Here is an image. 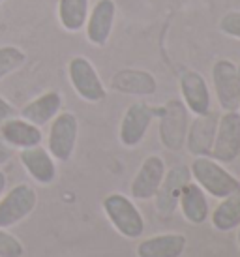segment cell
Wrapping results in <instances>:
<instances>
[{
    "label": "cell",
    "instance_id": "cell-1",
    "mask_svg": "<svg viewBox=\"0 0 240 257\" xmlns=\"http://www.w3.org/2000/svg\"><path fill=\"white\" fill-rule=\"evenodd\" d=\"M191 179L212 197L223 199L229 193L240 190V180L233 177L223 165L210 156H197L190 165Z\"/></svg>",
    "mask_w": 240,
    "mask_h": 257
},
{
    "label": "cell",
    "instance_id": "cell-2",
    "mask_svg": "<svg viewBox=\"0 0 240 257\" xmlns=\"http://www.w3.org/2000/svg\"><path fill=\"white\" fill-rule=\"evenodd\" d=\"M103 212L113 223V227L126 238H137L145 233V220L139 208L130 197L122 193H109L101 201Z\"/></svg>",
    "mask_w": 240,
    "mask_h": 257
},
{
    "label": "cell",
    "instance_id": "cell-3",
    "mask_svg": "<svg viewBox=\"0 0 240 257\" xmlns=\"http://www.w3.org/2000/svg\"><path fill=\"white\" fill-rule=\"evenodd\" d=\"M38 205V193L30 184H15L0 197V227L10 229L27 220Z\"/></svg>",
    "mask_w": 240,
    "mask_h": 257
},
{
    "label": "cell",
    "instance_id": "cell-4",
    "mask_svg": "<svg viewBox=\"0 0 240 257\" xmlns=\"http://www.w3.org/2000/svg\"><path fill=\"white\" fill-rule=\"evenodd\" d=\"M79 120L70 111L60 113L51 120L49 136H47V150L55 158V162H68L77 145Z\"/></svg>",
    "mask_w": 240,
    "mask_h": 257
},
{
    "label": "cell",
    "instance_id": "cell-5",
    "mask_svg": "<svg viewBox=\"0 0 240 257\" xmlns=\"http://www.w3.org/2000/svg\"><path fill=\"white\" fill-rule=\"evenodd\" d=\"M240 154V113L225 111L218 118L210 158L219 164H233Z\"/></svg>",
    "mask_w": 240,
    "mask_h": 257
},
{
    "label": "cell",
    "instance_id": "cell-6",
    "mask_svg": "<svg viewBox=\"0 0 240 257\" xmlns=\"http://www.w3.org/2000/svg\"><path fill=\"white\" fill-rule=\"evenodd\" d=\"M68 77L81 100L88 103H98L105 98V86L88 58L81 55L71 58L68 62Z\"/></svg>",
    "mask_w": 240,
    "mask_h": 257
},
{
    "label": "cell",
    "instance_id": "cell-7",
    "mask_svg": "<svg viewBox=\"0 0 240 257\" xmlns=\"http://www.w3.org/2000/svg\"><path fill=\"white\" fill-rule=\"evenodd\" d=\"M188 109L184 101L173 98L162 109L160 116V141L165 149L177 152L186 143L188 134Z\"/></svg>",
    "mask_w": 240,
    "mask_h": 257
},
{
    "label": "cell",
    "instance_id": "cell-8",
    "mask_svg": "<svg viewBox=\"0 0 240 257\" xmlns=\"http://www.w3.org/2000/svg\"><path fill=\"white\" fill-rule=\"evenodd\" d=\"M212 85L219 107L223 111H238L240 79L236 64L229 58H218L212 64Z\"/></svg>",
    "mask_w": 240,
    "mask_h": 257
},
{
    "label": "cell",
    "instance_id": "cell-9",
    "mask_svg": "<svg viewBox=\"0 0 240 257\" xmlns=\"http://www.w3.org/2000/svg\"><path fill=\"white\" fill-rule=\"evenodd\" d=\"M191 180L190 167L184 164H178L175 167H171L169 171H165L163 180L158 192H156V210L160 216H171L178 208V199L182 193L184 186Z\"/></svg>",
    "mask_w": 240,
    "mask_h": 257
},
{
    "label": "cell",
    "instance_id": "cell-10",
    "mask_svg": "<svg viewBox=\"0 0 240 257\" xmlns=\"http://www.w3.org/2000/svg\"><path fill=\"white\" fill-rule=\"evenodd\" d=\"M154 118V111L149 103L145 101H134L130 107L126 109V113L120 120L118 128V139L120 143L128 147V149H134L141 143L147 132H149L150 124Z\"/></svg>",
    "mask_w": 240,
    "mask_h": 257
},
{
    "label": "cell",
    "instance_id": "cell-11",
    "mask_svg": "<svg viewBox=\"0 0 240 257\" xmlns=\"http://www.w3.org/2000/svg\"><path fill=\"white\" fill-rule=\"evenodd\" d=\"M219 114L214 111H206L203 114H195V118L188 126L186 134V147L193 158L197 156H210L216 128H218Z\"/></svg>",
    "mask_w": 240,
    "mask_h": 257
},
{
    "label": "cell",
    "instance_id": "cell-12",
    "mask_svg": "<svg viewBox=\"0 0 240 257\" xmlns=\"http://www.w3.org/2000/svg\"><path fill=\"white\" fill-rule=\"evenodd\" d=\"M114 15H116V4H114V0H98L92 6L85 23L86 40L92 45L103 47L109 42L114 27Z\"/></svg>",
    "mask_w": 240,
    "mask_h": 257
},
{
    "label": "cell",
    "instance_id": "cell-13",
    "mask_svg": "<svg viewBox=\"0 0 240 257\" xmlns=\"http://www.w3.org/2000/svg\"><path fill=\"white\" fill-rule=\"evenodd\" d=\"M163 175H165V162L160 156H147L139 165V169L135 173L134 180L130 184V192L134 199H150L154 197L158 188L162 184Z\"/></svg>",
    "mask_w": 240,
    "mask_h": 257
},
{
    "label": "cell",
    "instance_id": "cell-14",
    "mask_svg": "<svg viewBox=\"0 0 240 257\" xmlns=\"http://www.w3.org/2000/svg\"><path fill=\"white\" fill-rule=\"evenodd\" d=\"M180 94L186 109L193 114L210 111V90L205 77L195 70H184L180 75Z\"/></svg>",
    "mask_w": 240,
    "mask_h": 257
},
{
    "label": "cell",
    "instance_id": "cell-15",
    "mask_svg": "<svg viewBox=\"0 0 240 257\" xmlns=\"http://www.w3.org/2000/svg\"><path fill=\"white\" fill-rule=\"evenodd\" d=\"M23 167L27 169L32 180L38 184L47 186L57 179V164L55 158L49 154V150L43 149L42 145H36L30 149H23L19 154Z\"/></svg>",
    "mask_w": 240,
    "mask_h": 257
},
{
    "label": "cell",
    "instance_id": "cell-16",
    "mask_svg": "<svg viewBox=\"0 0 240 257\" xmlns=\"http://www.w3.org/2000/svg\"><path fill=\"white\" fill-rule=\"evenodd\" d=\"M0 137L12 149H19V150L42 145L43 141V134L42 130H40V126L25 120V118H17V116L0 124Z\"/></svg>",
    "mask_w": 240,
    "mask_h": 257
},
{
    "label": "cell",
    "instance_id": "cell-17",
    "mask_svg": "<svg viewBox=\"0 0 240 257\" xmlns=\"http://www.w3.org/2000/svg\"><path fill=\"white\" fill-rule=\"evenodd\" d=\"M60 109H62V96L57 90H49V92H43L38 98L30 100L21 109V118L42 128L60 113Z\"/></svg>",
    "mask_w": 240,
    "mask_h": 257
},
{
    "label": "cell",
    "instance_id": "cell-18",
    "mask_svg": "<svg viewBox=\"0 0 240 257\" xmlns=\"http://www.w3.org/2000/svg\"><path fill=\"white\" fill-rule=\"evenodd\" d=\"M186 250V236L180 233L149 236L137 246V257H180Z\"/></svg>",
    "mask_w": 240,
    "mask_h": 257
},
{
    "label": "cell",
    "instance_id": "cell-19",
    "mask_svg": "<svg viewBox=\"0 0 240 257\" xmlns=\"http://www.w3.org/2000/svg\"><path fill=\"white\" fill-rule=\"evenodd\" d=\"M178 207L182 210V216L186 220L193 223V225H201L208 220V201H206V193L203 188L195 182H188L184 186L180 199H178Z\"/></svg>",
    "mask_w": 240,
    "mask_h": 257
},
{
    "label": "cell",
    "instance_id": "cell-20",
    "mask_svg": "<svg viewBox=\"0 0 240 257\" xmlns=\"http://www.w3.org/2000/svg\"><path fill=\"white\" fill-rule=\"evenodd\" d=\"M114 90L126 94H134V96H149V94L156 92V77L152 73L145 72V70H120L118 73H114L113 81H111Z\"/></svg>",
    "mask_w": 240,
    "mask_h": 257
},
{
    "label": "cell",
    "instance_id": "cell-21",
    "mask_svg": "<svg viewBox=\"0 0 240 257\" xmlns=\"http://www.w3.org/2000/svg\"><path fill=\"white\" fill-rule=\"evenodd\" d=\"M212 225L218 231H231L240 225V190L219 201L210 214Z\"/></svg>",
    "mask_w": 240,
    "mask_h": 257
},
{
    "label": "cell",
    "instance_id": "cell-22",
    "mask_svg": "<svg viewBox=\"0 0 240 257\" xmlns=\"http://www.w3.org/2000/svg\"><path fill=\"white\" fill-rule=\"evenodd\" d=\"M90 0H58V21L64 30L79 32L85 29Z\"/></svg>",
    "mask_w": 240,
    "mask_h": 257
},
{
    "label": "cell",
    "instance_id": "cell-23",
    "mask_svg": "<svg viewBox=\"0 0 240 257\" xmlns=\"http://www.w3.org/2000/svg\"><path fill=\"white\" fill-rule=\"evenodd\" d=\"M27 62V53L17 45H2L0 47V81L17 72Z\"/></svg>",
    "mask_w": 240,
    "mask_h": 257
},
{
    "label": "cell",
    "instance_id": "cell-24",
    "mask_svg": "<svg viewBox=\"0 0 240 257\" xmlns=\"http://www.w3.org/2000/svg\"><path fill=\"white\" fill-rule=\"evenodd\" d=\"M25 246L15 235L8 233V229L0 227V257H23Z\"/></svg>",
    "mask_w": 240,
    "mask_h": 257
},
{
    "label": "cell",
    "instance_id": "cell-25",
    "mask_svg": "<svg viewBox=\"0 0 240 257\" xmlns=\"http://www.w3.org/2000/svg\"><path fill=\"white\" fill-rule=\"evenodd\" d=\"M219 30L229 38L240 40V12L233 10V12H227L221 19H219Z\"/></svg>",
    "mask_w": 240,
    "mask_h": 257
},
{
    "label": "cell",
    "instance_id": "cell-26",
    "mask_svg": "<svg viewBox=\"0 0 240 257\" xmlns=\"http://www.w3.org/2000/svg\"><path fill=\"white\" fill-rule=\"evenodd\" d=\"M14 116H15L14 105H12V103H8V101L0 96V124L10 120V118H14Z\"/></svg>",
    "mask_w": 240,
    "mask_h": 257
},
{
    "label": "cell",
    "instance_id": "cell-27",
    "mask_svg": "<svg viewBox=\"0 0 240 257\" xmlns=\"http://www.w3.org/2000/svg\"><path fill=\"white\" fill-rule=\"evenodd\" d=\"M12 156H14V149L10 147V145L0 137V167L2 165H6L10 160H12Z\"/></svg>",
    "mask_w": 240,
    "mask_h": 257
},
{
    "label": "cell",
    "instance_id": "cell-28",
    "mask_svg": "<svg viewBox=\"0 0 240 257\" xmlns=\"http://www.w3.org/2000/svg\"><path fill=\"white\" fill-rule=\"evenodd\" d=\"M4 192H6V175H4V171H0V197Z\"/></svg>",
    "mask_w": 240,
    "mask_h": 257
},
{
    "label": "cell",
    "instance_id": "cell-29",
    "mask_svg": "<svg viewBox=\"0 0 240 257\" xmlns=\"http://www.w3.org/2000/svg\"><path fill=\"white\" fill-rule=\"evenodd\" d=\"M240 227V225H238ZM236 242H238V248H240V229H238V235H236Z\"/></svg>",
    "mask_w": 240,
    "mask_h": 257
},
{
    "label": "cell",
    "instance_id": "cell-30",
    "mask_svg": "<svg viewBox=\"0 0 240 257\" xmlns=\"http://www.w3.org/2000/svg\"><path fill=\"white\" fill-rule=\"evenodd\" d=\"M236 72H238V79H240V64L236 66Z\"/></svg>",
    "mask_w": 240,
    "mask_h": 257
},
{
    "label": "cell",
    "instance_id": "cell-31",
    "mask_svg": "<svg viewBox=\"0 0 240 257\" xmlns=\"http://www.w3.org/2000/svg\"><path fill=\"white\" fill-rule=\"evenodd\" d=\"M2 2H6V0H0V4H2Z\"/></svg>",
    "mask_w": 240,
    "mask_h": 257
},
{
    "label": "cell",
    "instance_id": "cell-32",
    "mask_svg": "<svg viewBox=\"0 0 240 257\" xmlns=\"http://www.w3.org/2000/svg\"><path fill=\"white\" fill-rule=\"evenodd\" d=\"M238 109H240V105H238Z\"/></svg>",
    "mask_w": 240,
    "mask_h": 257
}]
</instances>
